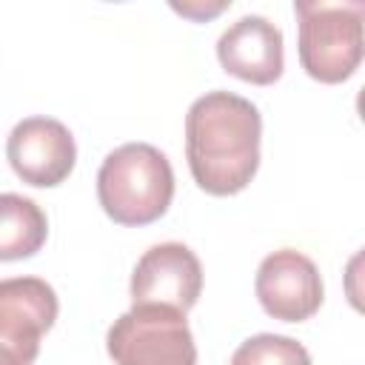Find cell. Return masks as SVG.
<instances>
[{
  "mask_svg": "<svg viewBox=\"0 0 365 365\" xmlns=\"http://www.w3.org/2000/svg\"><path fill=\"white\" fill-rule=\"evenodd\" d=\"M259 108L225 88L205 91L185 114V160L211 197L240 194L259 168Z\"/></svg>",
  "mask_w": 365,
  "mask_h": 365,
  "instance_id": "1",
  "label": "cell"
},
{
  "mask_svg": "<svg viewBox=\"0 0 365 365\" xmlns=\"http://www.w3.org/2000/svg\"><path fill=\"white\" fill-rule=\"evenodd\" d=\"M97 200L117 225H151L174 200V168L151 143H125L97 171Z\"/></svg>",
  "mask_w": 365,
  "mask_h": 365,
  "instance_id": "2",
  "label": "cell"
},
{
  "mask_svg": "<svg viewBox=\"0 0 365 365\" xmlns=\"http://www.w3.org/2000/svg\"><path fill=\"white\" fill-rule=\"evenodd\" d=\"M294 14L299 23L297 51L299 66L317 83L336 86L354 77L362 63V0H297Z\"/></svg>",
  "mask_w": 365,
  "mask_h": 365,
  "instance_id": "3",
  "label": "cell"
},
{
  "mask_svg": "<svg viewBox=\"0 0 365 365\" xmlns=\"http://www.w3.org/2000/svg\"><path fill=\"white\" fill-rule=\"evenodd\" d=\"M114 365H197L185 314L160 305H131L106 334Z\"/></svg>",
  "mask_w": 365,
  "mask_h": 365,
  "instance_id": "4",
  "label": "cell"
},
{
  "mask_svg": "<svg viewBox=\"0 0 365 365\" xmlns=\"http://www.w3.org/2000/svg\"><path fill=\"white\" fill-rule=\"evenodd\" d=\"M131 305H160L188 314L202 291V265L182 242L151 245L131 271Z\"/></svg>",
  "mask_w": 365,
  "mask_h": 365,
  "instance_id": "5",
  "label": "cell"
},
{
  "mask_svg": "<svg viewBox=\"0 0 365 365\" xmlns=\"http://www.w3.org/2000/svg\"><path fill=\"white\" fill-rule=\"evenodd\" d=\"M254 291L262 311L282 322L311 319L325 299L319 268L311 257L294 248H279L259 262Z\"/></svg>",
  "mask_w": 365,
  "mask_h": 365,
  "instance_id": "6",
  "label": "cell"
},
{
  "mask_svg": "<svg viewBox=\"0 0 365 365\" xmlns=\"http://www.w3.org/2000/svg\"><path fill=\"white\" fill-rule=\"evenodd\" d=\"M6 157L23 182L34 188H54L74 171L77 145L68 125L60 120L26 117L9 131Z\"/></svg>",
  "mask_w": 365,
  "mask_h": 365,
  "instance_id": "7",
  "label": "cell"
},
{
  "mask_svg": "<svg viewBox=\"0 0 365 365\" xmlns=\"http://www.w3.org/2000/svg\"><path fill=\"white\" fill-rule=\"evenodd\" d=\"M217 60L222 71L242 83L271 86L285 68L282 31L262 14H245L220 34Z\"/></svg>",
  "mask_w": 365,
  "mask_h": 365,
  "instance_id": "8",
  "label": "cell"
},
{
  "mask_svg": "<svg viewBox=\"0 0 365 365\" xmlns=\"http://www.w3.org/2000/svg\"><path fill=\"white\" fill-rule=\"evenodd\" d=\"M60 302L54 288L40 277L0 279V339L40 351V339L51 331Z\"/></svg>",
  "mask_w": 365,
  "mask_h": 365,
  "instance_id": "9",
  "label": "cell"
},
{
  "mask_svg": "<svg viewBox=\"0 0 365 365\" xmlns=\"http://www.w3.org/2000/svg\"><path fill=\"white\" fill-rule=\"evenodd\" d=\"M48 237V220L43 208L23 194H0V262H17L34 257Z\"/></svg>",
  "mask_w": 365,
  "mask_h": 365,
  "instance_id": "10",
  "label": "cell"
},
{
  "mask_svg": "<svg viewBox=\"0 0 365 365\" xmlns=\"http://www.w3.org/2000/svg\"><path fill=\"white\" fill-rule=\"evenodd\" d=\"M228 365H311V354L291 336L257 334L237 345Z\"/></svg>",
  "mask_w": 365,
  "mask_h": 365,
  "instance_id": "11",
  "label": "cell"
},
{
  "mask_svg": "<svg viewBox=\"0 0 365 365\" xmlns=\"http://www.w3.org/2000/svg\"><path fill=\"white\" fill-rule=\"evenodd\" d=\"M231 6V0H217V3H197V0H191V3H171V9L177 11V14H182V17H191V20H208V17H217L220 11H225Z\"/></svg>",
  "mask_w": 365,
  "mask_h": 365,
  "instance_id": "12",
  "label": "cell"
},
{
  "mask_svg": "<svg viewBox=\"0 0 365 365\" xmlns=\"http://www.w3.org/2000/svg\"><path fill=\"white\" fill-rule=\"evenodd\" d=\"M40 351H31V348H23V345H14L9 339H0V365H31L37 359Z\"/></svg>",
  "mask_w": 365,
  "mask_h": 365,
  "instance_id": "13",
  "label": "cell"
}]
</instances>
